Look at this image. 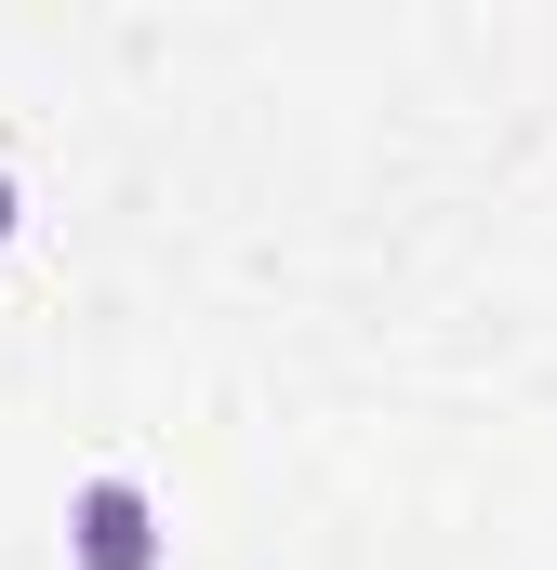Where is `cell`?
I'll list each match as a JSON object with an SVG mask.
<instances>
[{"label": "cell", "mask_w": 557, "mask_h": 570, "mask_svg": "<svg viewBox=\"0 0 557 570\" xmlns=\"http://www.w3.org/2000/svg\"><path fill=\"white\" fill-rule=\"evenodd\" d=\"M67 570H159V504L134 478H80L67 491Z\"/></svg>", "instance_id": "1"}, {"label": "cell", "mask_w": 557, "mask_h": 570, "mask_svg": "<svg viewBox=\"0 0 557 570\" xmlns=\"http://www.w3.org/2000/svg\"><path fill=\"white\" fill-rule=\"evenodd\" d=\"M0 239H13V186H0Z\"/></svg>", "instance_id": "2"}]
</instances>
